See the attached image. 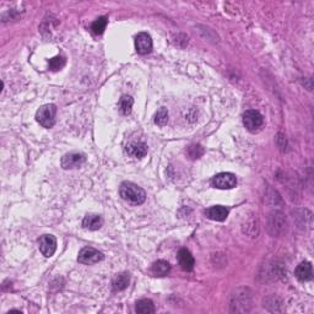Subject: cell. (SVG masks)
<instances>
[{
	"mask_svg": "<svg viewBox=\"0 0 314 314\" xmlns=\"http://www.w3.org/2000/svg\"><path fill=\"white\" fill-rule=\"evenodd\" d=\"M135 311L136 313L139 314H151V313H155L156 308H155V304H153V302L151 301V299L144 298L136 302Z\"/></svg>",
	"mask_w": 314,
	"mask_h": 314,
	"instance_id": "18",
	"label": "cell"
},
{
	"mask_svg": "<svg viewBox=\"0 0 314 314\" xmlns=\"http://www.w3.org/2000/svg\"><path fill=\"white\" fill-rule=\"evenodd\" d=\"M133 105H134V100L131 96L124 95L122 96V98L119 100V109L123 114L128 116V114L131 113V109H133Z\"/></svg>",
	"mask_w": 314,
	"mask_h": 314,
	"instance_id": "19",
	"label": "cell"
},
{
	"mask_svg": "<svg viewBox=\"0 0 314 314\" xmlns=\"http://www.w3.org/2000/svg\"><path fill=\"white\" fill-rule=\"evenodd\" d=\"M103 225V220L100 215H87L83 220V227L90 231H97Z\"/></svg>",
	"mask_w": 314,
	"mask_h": 314,
	"instance_id": "15",
	"label": "cell"
},
{
	"mask_svg": "<svg viewBox=\"0 0 314 314\" xmlns=\"http://www.w3.org/2000/svg\"><path fill=\"white\" fill-rule=\"evenodd\" d=\"M126 151L130 157L134 159H143L147 153V145L144 141H130L126 146Z\"/></svg>",
	"mask_w": 314,
	"mask_h": 314,
	"instance_id": "11",
	"label": "cell"
},
{
	"mask_svg": "<svg viewBox=\"0 0 314 314\" xmlns=\"http://www.w3.org/2000/svg\"><path fill=\"white\" fill-rule=\"evenodd\" d=\"M102 259L103 254L101 253L100 251H97V249L92 248V247H85V248H83L79 251L78 260L81 264L92 265L98 263V261H101Z\"/></svg>",
	"mask_w": 314,
	"mask_h": 314,
	"instance_id": "5",
	"label": "cell"
},
{
	"mask_svg": "<svg viewBox=\"0 0 314 314\" xmlns=\"http://www.w3.org/2000/svg\"><path fill=\"white\" fill-rule=\"evenodd\" d=\"M205 215L208 219L214 221H225L229 216V209L222 205H215L205 210Z\"/></svg>",
	"mask_w": 314,
	"mask_h": 314,
	"instance_id": "12",
	"label": "cell"
},
{
	"mask_svg": "<svg viewBox=\"0 0 314 314\" xmlns=\"http://www.w3.org/2000/svg\"><path fill=\"white\" fill-rule=\"evenodd\" d=\"M264 123V118L259 113L258 111H254V109H249L246 113L243 114V124L246 126L247 130L249 131H256Z\"/></svg>",
	"mask_w": 314,
	"mask_h": 314,
	"instance_id": "6",
	"label": "cell"
},
{
	"mask_svg": "<svg viewBox=\"0 0 314 314\" xmlns=\"http://www.w3.org/2000/svg\"><path fill=\"white\" fill-rule=\"evenodd\" d=\"M187 153H188L189 157L193 160L200 159L201 156L204 155V147L201 145H199V144H193V145H190L188 147Z\"/></svg>",
	"mask_w": 314,
	"mask_h": 314,
	"instance_id": "21",
	"label": "cell"
},
{
	"mask_svg": "<svg viewBox=\"0 0 314 314\" xmlns=\"http://www.w3.org/2000/svg\"><path fill=\"white\" fill-rule=\"evenodd\" d=\"M56 114L57 107L53 103H48L44 106L41 107L36 113V121L43 126V128H52L56 123Z\"/></svg>",
	"mask_w": 314,
	"mask_h": 314,
	"instance_id": "2",
	"label": "cell"
},
{
	"mask_svg": "<svg viewBox=\"0 0 314 314\" xmlns=\"http://www.w3.org/2000/svg\"><path fill=\"white\" fill-rule=\"evenodd\" d=\"M248 290L241 289L232 296L231 311L232 312H248L251 307V293H247Z\"/></svg>",
	"mask_w": 314,
	"mask_h": 314,
	"instance_id": "3",
	"label": "cell"
},
{
	"mask_svg": "<svg viewBox=\"0 0 314 314\" xmlns=\"http://www.w3.org/2000/svg\"><path fill=\"white\" fill-rule=\"evenodd\" d=\"M130 284V275L128 272H123V274H119L118 276L114 277L113 282H112V287H113V291H123Z\"/></svg>",
	"mask_w": 314,
	"mask_h": 314,
	"instance_id": "17",
	"label": "cell"
},
{
	"mask_svg": "<svg viewBox=\"0 0 314 314\" xmlns=\"http://www.w3.org/2000/svg\"><path fill=\"white\" fill-rule=\"evenodd\" d=\"M86 162V156L81 152L66 153L62 157L61 165L64 169H75Z\"/></svg>",
	"mask_w": 314,
	"mask_h": 314,
	"instance_id": "7",
	"label": "cell"
},
{
	"mask_svg": "<svg viewBox=\"0 0 314 314\" xmlns=\"http://www.w3.org/2000/svg\"><path fill=\"white\" fill-rule=\"evenodd\" d=\"M107 23H108V19H107L106 16H101V18H98L97 20L92 23L91 30H92V32L95 33V35H102V33L105 32V30H106Z\"/></svg>",
	"mask_w": 314,
	"mask_h": 314,
	"instance_id": "20",
	"label": "cell"
},
{
	"mask_svg": "<svg viewBox=\"0 0 314 314\" xmlns=\"http://www.w3.org/2000/svg\"><path fill=\"white\" fill-rule=\"evenodd\" d=\"M65 63H66V61L63 56H57L49 61V68H50V70L58 71V70H61L62 68H64Z\"/></svg>",
	"mask_w": 314,
	"mask_h": 314,
	"instance_id": "22",
	"label": "cell"
},
{
	"mask_svg": "<svg viewBox=\"0 0 314 314\" xmlns=\"http://www.w3.org/2000/svg\"><path fill=\"white\" fill-rule=\"evenodd\" d=\"M178 261L179 265H181V268L184 272H191V270L194 269V265H195L194 256L191 255L190 251L186 248L181 249V251H178Z\"/></svg>",
	"mask_w": 314,
	"mask_h": 314,
	"instance_id": "13",
	"label": "cell"
},
{
	"mask_svg": "<svg viewBox=\"0 0 314 314\" xmlns=\"http://www.w3.org/2000/svg\"><path fill=\"white\" fill-rule=\"evenodd\" d=\"M119 195L131 205H140L146 200L145 190L133 182H123L119 187Z\"/></svg>",
	"mask_w": 314,
	"mask_h": 314,
	"instance_id": "1",
	"label": "cell"
},
{
	"mask_svg": "<svg viewBox=\"0 0 314 314\" xmlns=\"http://www.w3.org/2000/svg\"><path fill=\"white\" fill-rule=\"evenodd\" d=\"M212 184L217 189H232L237 186V178L233 173L224 172L214 177Z\"/></svg>",
	"mask_w": 314,
	"mask_h": 314,
	"instance_id": "9",
	"label": "cell"
},
{
	"mask_svg": "<svg viewBox=\"0 0 314 314\" xmlns=\"http://www.w3.org/2000/svg\"><path fill=\"white\" fill-rule=\"evenodd\" d=\"M38 248L45 258H50L56 253L57 239L52 234H44L38 239Z\"/></svg>",
	"mask_w": 314,
	"mask_h": 314,
	"instance_id": "8",
	"label": "cell"
},
{
	"mask_svg": "<svg viewBox=\"0 0 314 314\" xmlns=\"http://www.w3.org/2000/svg\"><path fill=\"white\" fill-rule=\"evenodd\" d=\"M168 122V111L166 108H160L155 116V123L160 126H165Z\"/></svg>",
	"mask_w": 314,
	"mask_h": 314,
	"instance_id": "23",
	"label": "cell"
},
{
	"mask_svg": "<svg viewBox=\"0 0 314 314\" xmlns=\"http://www.w3.org/2000/svg\"><path fill=\"white\" fill-rule=\"evenodd\" d=\"M151 272H152V274L155 275V276L164 277L171 272V265H169L168 261L166 260H157L152 264Z\"/></svg>",
	"mask_w": 314,
	"mask_h": 314,
	"instance_id": "16",
	"label": "cell"
},
{
	"mask_svg": "<svg viewBox=\"0 0 314 314\" xmlns=\"http://www.w3.org/2000/svg\"><path fill=\"white\" fill-rule=\"evenodd\" d=\"M152 38L148 33L141 32L135 37V48L139 54H148L152 50Z\"/></svg>",
	"mask_w": 314,
	"mask_h": 314,
	"instance_id": "10",
	"label": "cell"
},
{
	"mask_svg": "<svg viewBox=\"0 0 314 314\" xmlns=\"http://www.w3.org/2000/svg\"><path fill=\"white\" fill-rule=\"evenodd\" d=\"M268 230L272 236H280L286 230V219L284 214L275 211L270 215L269 222H268Z\"/></svg>",
	"mask_w": 314,
	"mask_h": 314,
	"instance_id": "4",
	"label": "cell"
},
{
	"mask_svg": "<svg viewBox=\"0 0 314 314\" xmlns=\"http://www.w3.org/2000/svg\"><path fill=\"white\" fill-rule=\"evenodd\" d=\"M294 275H296L297 279L302 282L311 281L313 279V268H312V264L309 261H303L298 267L296 268V272H294Z\"/></svg>",
	"mask_w": 314,
	"mask_h": 314,
	"instance_id": "14",
	"label": "cell"
}]
</instances>
